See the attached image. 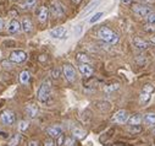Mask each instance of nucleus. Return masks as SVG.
I'll list each match as a JSON object with an SVG mask.
<instances>
[{
	"label": "nucleus",
	"mask_w": 155,
	"mask_h": 146,
	"mask_svg": "<svg viewBox=\"0 0 155 146\" xmlns=\"http://www.w3.org/2000/svg\"><path fill=\"white\" fill-rule=\"evenodd\" d=\"M97 34H98V37L101 41H104V42H106L109 44H116L119 42V36L116 34L114 31H111L110 28H107V27H100L98 30Z\"/></svg>",
	"instance_id": "f257e3e1"
},
{
	"label": "nucleus",
	"mask_w": 155,
	"mask_h": 146,
	"mask_svg": "<svg viewBox=\"0 0 155 146\" xmlns=\"http://www.w3.org/2000/svg\"><path fill=\"white\" fill-rule=\"evenodd\" d=\"M50 95H51V85L49 80H45L42 82L41 87L38 89L37 92V98L42 103H48L50 99Z\"/></svg>",
	"instance_id": "f03ea898"
},
{
	"label": "nucleus",
	"mask_w": 155,
	"mask_h": 146,
	"mask_svg": "<svg viewBox=\"0 0 155 146\" xmlns=\"http://www.w3.org/2000/svg\"><path fill=\"white\" fill-rule=\"evenodd\" d=\"M132 10L139 17H148L153 12L151 9L148 5H144V4H133L132 5Z\"/></svg>",
	"instance_id": "7ed1b4c3"
},
{
	"label": "nucleus",
	"mask_w": 155,
	"mask_h": 146,
	"mask_svg": "<svg viewBox=\"0 0 155 146\" xmlns=\"http://www.w3.org/2000/svg\"><path fill=\"white\" fill-rule=\"evenodd\" d=\"M0 120L4 125H14L16 122V114L10 109H5L0 116Z\"/></svg>",
	"instance_id": "20e7f679"
},
{
	"label": "nucleus",
	"mask_w": 155,
	"mask_h": 146,
	"mask_svg": "<svg viewBox=\"0 0 155 146\" xmlns=\"http://www.w3.org/2000/svg\"><path fill=\"white\" fill-rule=\"evenodd\" d=\"M50 12L55 19H61L65 15V8L61 3L59 2H53L50 6Z\"/></svg>",
	"instance_id": "39448f33"
},
{
	"label": "nucleus",
	"mask_w": 155,
	"mask_h": 146,
	"mask_svg": "<svg viewBox=\"0 0 155 146\" xmlns=\"http://www.w3.org/2000/svg\"><path fill=\"white\" fill-rule=\"evenodd\" d=\"M27 60V54L23 50H14L10 54V61L16 64H22Z\"/></svg>",
	"instance_id": "423d86ee"
},
{
	"label": "nucleus",
	"mask_w": 155,
	"mask_h": 146,
	"mask_svg": "<svg viewBox=\"0 0 155 146\" xmlns=\"http://www.w3.org/2000/svg\"><path fill=\"white\" fill-rule=\"evenodd\" d=\"M130 117H128V112L125 111V109H120L115 113V116L112 117V122L119 123V124H125L126 122H128Z\"/></svg>",
	"instance_id": "0eeeda50"
},
{
	"label": "nucleus",
	"mask_w": 155,
	"mask_h": 146,
	"mask_svg": "<svg viewBox=\"0 0 155 146\" xmlns=\"http://www.w3.org/2000/svg\"><path fill=\"white\" fill-rule=\"evenodd\" d=\"M62 72H64V76L66 78V80L68 82H73L76 80V70L72 65H64Z\"/></svg>",
	"instance_id": "6e6552de"
},
{
	"label": "nucleus",
	"mask_w": 155,
	"mask_h": 146,
	"mask_svg": "<svg viewBox=\"0 0 155 146\" xmlns=\"http://www.w3.org/2000/svg\"><path fill=\"white\" fill-rule=\"evenodd\" d=\"M25 112L27 114V117L29 118H35L38 112H39V108H38V106L35 103H28L26 106V109H25Z\"/></svg>",
	"instance_id": "1a4fd4ad"
},
{
	"label": "nucleus",
	"mask_w": 155,
	"mask_h": 146,
	"mask_svg": "<svg viewBox=\"0 0 155 146\" xmlns=\"http://www.w3.org/2000/svg\"><path fill=\"white\" fill-rule=\"evenodd\" d=\"M47 134L51 137V139H59L62 134V128L60 125H54L47 129Z\"/></svg>",
	"instance_id": "9d476101"
},
{
	"label": "nucleus",
	"mask_w": 155,
	"mask_h": 146,
	"mask_svg": "<svg viewBox=\"0 0 155 146\" xmlns=\"http://www.w3.org/2000/svg\"><path fill=\"white\" fill-rule=\"evenodd\" d=\"M78 70H80L81 74H82L83 76H86V78L92 76V75H93V71H94L91 64H80V65H78Z\"/></svg>",
	"instance_id": "9b49d317"
},
{
	"label": "nucleus",
	"mask_w": 155,
	"mask_h": 146,
	"mask_svg": "<svg viewBox=\"0 0 155 146\" xmlns=\"http://www.w3.org/2000/svg\"><path fill=\"white\" fill-rule=\"evenodd\" d=\"M6 30H8V32H9V33H11V34L17 33V32L21 30V23H20L17 20H11V21L8 23Z\"/></svg>",
	"instance_id": "f8f14e48"
},
{
	"label": "nucleus",
	"mask_w": 155,
	"mask_h": 146,
	"mask_svg": "<svg viewBox=\"0 0 155 146\" xmlns=\"http://www.w3.org/2000/svg\"><path fill=\"white\" fill-rule=\"evenodd\" d=\"M65 33H66V28L65 27H56V28H54V30H51L50 31V37H53V38H61V37H64L65 36Z\"/></svg>",
	"instance_id": "ddd939ff"
},
{
	"label": "nucleus",
	"mask_w": 155,
	"mask_h": 146,
	"mask_svg": "<svg viewBox=\"0 0 155 146\" xmlns=\"http://www.w3.org/2000/svg\"><path fill=\"white\" fill-rule=\"evenodd\" d=\"M133 44H134V47L136 48H138V49H147V48H149L150 47V42H147V41H143V40H140V38H134L133 40Z\"/></svg>",
	"instance_id": "4468645a"
},
{
	"label": "nucleus",
	"mask_w": 155,
	"mask_h": 146,
	"mask_svg": "<svg viewBox=\"0 0 155 146\" xmlns=\"http://www.w3.org/2000/svg\"><path fill=\"white\" fill-rule=\"evenodd\" d=\"M48 15H49L48 8L42 6V8L39 9V11H38V20H39L41 22H45L47 19H48Z\"/></svg>",
	"instance_id": "2eb2a0df"
},
{
	"label": "nucleus",
	"mask_w": 155,
	"mask_h": 146,
	"mask_svg": "<svg viewBox=\"0 0 155 146\" xmlns=\"http://www.w3.org/2000/svg\"><path fill=\"white\" fill-rule=\"evenodd\" d=\"M21 27L26 33H31L32 30H33V23H32V21L29 19H23L22 23H21Z\"/></svg>",
	"instance_id": "dca6fc26"
},
{
	"label": "nucleus",
	"mask_w": 155,
	"mask_h": 146,
	"mask_svg": "<svg viewBox=\"0 0 155 146\" xmlns=\"http://www.w3.org/2000/svg\"><path fill=\"white\" fill-rule=\"evenodd\" d=\"M143 122H144L147 125H155V113L150 112V113L144 114Z\"/></svg>",
	"instance_id": "f3484780"
},
{
	"label": "nucleus",
	"mask_w": 155,
	"mask_h": 146,
	"mask_svg": "<svg viewBox=\"0 0 155 146\" xmlns=\"http://www.w3.org/2000/svg\"><path fill=\"white\" fill-rule=\"evenodd\" d=\"M142 120H143L142 114H134L128 119V124L130 125H139L142 123Z\"/></svg>",
	"instance_id": "a211bd4d"
},
{
	"label": "nucleus",
	"mask_w": 155,
	"mask_h": 146,
	"mask_svg": "<svg viewBox=\"0 0 155 146\" xmlns=\"http://www.w3.org/2000/svg\"><path fill=\"white\" fill-rule=\"evenodd\" d=\"M98 5H99V0H95V2L91 3V4H89V5L87 6V9H86V10H84V11H83V12L81 14V17H83V16L88 15V14H89L91 11H93V10H94V9H95V8L98 6Z\"/></svg>",
	"instance_id": "6ab92c4d"
},
{
	"label": "nucleus",
	"mask_w": 155,
	"mask_h": 146,
	"mask_svg": "<svg viewBox=\"0 0 155 146\" xmlns=\"http://www.w3.org/2000/svg\"><path fill=\"white\" fill-rule=\"evenodd\" d=\"M72 134H73L77 139H84L86 135H87V133H86L83 129H81V128H73V129H72Z\"/></svg>",
	"instance_id": "aec40b11"
},
{
	"label": "nucleus",
	"mask_w": 155,
	"mask_h": 146,
	"mask_svg": "<svg viewBox=\"0 0 155 146\" xmlns=\"http://www.w3.org/2000/svg\"><path fill=\"white\" fill-rule=\"evenodd\" d=\"M77 60L80 61V64H89L91 63V59L84 53H78L77 54Z\"/></svg>",
	"instance_id": "412c9836"
},
{
	"label": "nucleus",
	"mask_w": 155,
	"mask_h": 146,
	"mask_svg": "<svg viewBox=\"0 0 155 146\" xmlns=\"http://www.w3.org/2000/svg\"><path fill=\"white\" fill-rule=\"evenodd\" d=\"M151 98V95L150 93H145V92H142L140 96H139V101L142 104H147Z\"/></svg>",
	"instance_id": "4be33fe9"
},
{
	"label": "nucleus",
	"mask_w": 155,
	"mask_h": 146,
	"mask_svg": "<svg viewBox=\"0 0 155 146\" xmlns=\"http://www.w3.org/2000/svg\"><path fill=\"white\" fill-rule=\"evenodd\" d=\"M29 72L28 71H22L20 74V82L21 84H27L29 81Z\"/></svg>",
	"instance_id": "5701e85b"
},
{
	"label": "nucleus",
	"mask_w": 155,
	"mask_h": 146,
	"mask_svg": "<svg viewBox=\"0 0 155 146\" xmlns=\"http://www.w3.org/2000/svg\"><path fill=\"white\" fill-rule=\"evenodd\" d=\"M37 4V0H26L25 4L22 5V9H31V8H34Z\"/></svg>",
	"instance_id": "b1692460"
},
{
	"label": "nucleus",
	"mask_w": 155,
	"mask_h": 146,
	"mask_svg": "<svg viewBox=\"0 0 155 146\" xmlns=\"http://www.w3.org/2000/svg\"><path fill=\"white\" fill-rule=\"evenodd\" d=\"M103 15H104V12H101V11H100V12H97L95 15H93V16L89 19V23H95L97 21L100 20V17H101Z\"/></svg>",
	"instance_id": "393cba45"
},
{
	"label": "nucleus",
	"mask_w": 155,
	"mask_h": 146,
	"mask_svg": "<svg viewBox=\"0 0 155 146\" xmlns=\"http://www.w3.org/2000/svg\"><path fill=\"white\" fill-rule=\"evenodd\" d=\"M28 125H29L28 122H26V120H21V122L18 123V130H20V131H25V130L28 129Z\"/></svg>",
	"instance_id": "a878e982"
},
{
	"label": "nucleus",
	"mask_w": 155,
	"mask_h": 146,
	"mask_svg": "<svg viewBox=\"0 0 155 146\" xmlns=\"http://www.w3.org/2000/svg\"><path fill=\"white\" fill-rule=\"evenodd\" d=\"M142 92H145V93H150L151 95L154 92V86L153 85H149V84L148 85H144L143 89H142Z\"/></svg>",
	"instance_id": "bb28decb"
},
{
	"label": "nucleus",
	"mask_w": 155,
	"mask_h": 146,
	"mask_svg": "<svg viewBox=\"0 0 155 146\" xmlns=\"http://www.w3.org/2000/svg\"><path fill=\"white\" fill-rule=\"evenodd\" d=\"M119 87H120V85H119V84H114V85L107 86V87L105 89V91H106V92H112V91H115V90H117Z\"/></svg>",
	"instance_id": "cd10ccee"
},
{
	"label": "nucleus",
	"mask_w": 155,
	"mask_h": 146,
	"mask_svg": "<svg viewBox=\"0 0 155 146\" xmlns=\"http://www.w3.org/2000/svg\"><path fill=\"white\" fill-rule=\"evenodd\" d=\"M11 63H12V61H8V60H3V61H2V66H3L4 69H8V70H9V69H11V68L14 66V65H12Z\"/></svg>",
	"instance_id": "c85d7f7f"
},
{
	"label": "nucleus",
	"mask_w": 155,
	"mask_h": 146,
	"mask_svg": "<svg viewBox=\"0 0 155 146\" xmlns=\"http://www.w3.org/2000/svg\"><path fill=\"white\" fill-rule=\"evenodd\" d=\"M147 21H148V23H150V25H155V12H151V14L147 17Z\"/></svg>",
	"instance_id": "c756f323"
},
{
	"label": "nucleus",
	"mask_w": 155,
	"mask_h": 146,
	"mask_svg": "<svg viewBox=\"0 0 155 146\" xmlns=\"http://www.w3.org/2000/svg\"><path fill=\"white\" fill-rule=\"evenodd\" d=\"M50 75H51L54 79H58V78L60 76V70H59V69H54V70L51 71V74H50Z\"/></svg>",
	"instance_id": "7c9ffc66"
},
{
	"label": "nucleus",
	"mask_w": 155,
	"mask_h": 146,
	"mask_svg": "<svg viewBox=\"0 0 155 146\" xmlns=\"http://www.w3.org/2000/svg\"><path fill=\"white\" fill-rule=\"evenodd\" d=\"M44 146H55V142L53 140H47L44 142Z\"/></svg>",
	"instance_id": "2f4dec72"
},
{
	"label": "nucleus",
	"mask_w": 155,
	"mask_h": 146,
	"mask_svg": "<svg viewBox=\"0 0 155 146\" xmlns=\"http://www.w3.org/2000/svg\"><path fill=\"white\" fill-rule=\"evenodd\" d=\"M65 145H66V146H73V140H71V139H66Z\"/></svg>",
	"instance_id": "473e14b6"
},
{
	"label": "nucleus",
	"mask_w": 155,
	"mask_h": 146,
	"mask_svg": "<svg viewBox=\"0 0 155 146\" xmlns=\"http://www.w3.org/2000/svg\"><path fill=\"white\" fill-rule=\"evenodd\" d=\"M80 33H82V26H77L76 27V36H78Z\"/></svg>",
	"instance_id": "72a5a7b5"
},
{
	"label": "nucleus",
	"mask_w": 155,
	"mask_h": 146,
	"mask_svg": "<svg viewBox=\"0 0 155 146\" xmlns=\"http://www.w3.org/2000/svg\"><path fill=\"white\" fill-rule=\"evenodd\" d=\"M121 3L125 4V5H130L132 3V0H121Z\"/></svg>",
	"instance_id": "f704fd0d"
},
{
	"label": "nucleus",
	"mask_w": 155,
	"mask_h": 146,
	"mask_svg": "<svg viewBox=\"0 0 155 146\" xmlns=\"http://www.w3.org/2000/svg\"><path fill=\"white\" fill-rule=\"evenodd\" d=\"M130 130H131V131H136V133H138V131H140V128H139V127H138V128H132V127H131Z\"/></svg>",
	"instance_id": "c9c22d12"
},
{
	"label": "nucleus",
	"mask_w": 155,
	"mask_h": 146,
	"mask_svg": "<svg viewBox=\"0 0 155 146\" xmlns=\"http://www.w3.org/2000/svg\"><path fill=\"white\" fill-rule=\"evenodd\" d=\"M28 146H38V142H37V141H31V142L28 144Z\"/></svg>",
	"instance_id": "e433bc0d"
},
{
	"label": "nucleus",
	"mask_w": 155,
	"mask_h": 146,
	"mask_svg": "<svg viewBox=\"0 0 155 146\" xmlns=\"http://www.w3.org/2000/svg\"><path fill=\"white\" fill-rule=\"evenodd\" d=\"M3 28H4V21H3V19H0V31Z\"/></svg>",
	"instance_id": "4c0bfd02"
},
{
	"label": "nucleus",
	"mask_w": 155,
	"mask_h": 146,
	"mask_svg": "<svg viewBox=\"0 0 155 146\" xmlns=\"http://www.w3.org/2000/svg\"><path fill=\"white\" fill-rule=\"evenodd\" d=\"M72 2H73L74 4H78V3H81V2H82V0H72Z\"/></svg>",
	"instance_id": "58836bf2"
},
{
	"label": "nucleus",
	"mask_w": 155,
	"mask_h": 146,
	"mask_svg": "<svg viewBox=\"0 0 155 146\" xmlns=\"http://www.w3.org/2000/svg\"><path fill=\"white\" fill-rule=\"evenodd\" d=\"M150 43H153V44H155V37H153V38L150 40Z\"/></svg>",
	"instance_id": "ea45409f"
},
{
	"label": "nucleus",
	"mask_w": 155,
	"mask_h": 146,
	"mask_svg": "<svg viewBox=\"0 0 155 146\" xmlns=\"http://www.w3.org/2000/svg\"><path fill=\"white\" fill-rule=\"evenodd\" d=\"M61 142H62V135H61V136H60V137H59V144H60V145H61Z\"/></svg>",
	"instance_id": "a19ab883"
},
{
	"label": "nucleus",
	"mask_w": 155,
	"mask_h": 146,
	"mask_svg": "<svg viewBox=\"0 0 155 146\" xmlns=\"http://www.w3.org/2000/svg\"><path fill=\"white\" fill-rule=\"evenodd\" d=\"M153 135H154V136H155V129H154V130H153Z\"/></svg>",
	"instance_id": "79ce46f5"
},
{
	"label": "nucleus",
	"mask_w": 155,
	"mask_h": 146,
	"mask_svg": "<svg viewBox=\"0 0 155 146\" xmlns=\"http://www.w3.org/2000/svg\"><path fill=\"white\" fill-rule=\"evenodd\" d=\"M4 146H12V145H4Z\"/></svg>",
	"instance_id": "37998d69"
}]
</instances>
